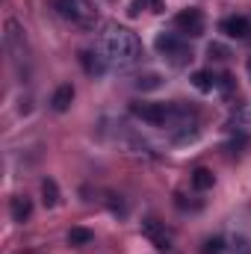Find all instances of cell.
<instances>
[{
	"instance_id": "obj_14",
	"label": "cell",
	"mask_w": 251,
	"mask_h": 254,
	"mask_svg": "<svg viewBox=\"0 0 251 254\" xmlns=\"http://www.w3.org/2000/svg\"><path fill=\"white\" fill-rule=\"evenodd\" d=\"M92 240H95V234H92L89 228H71V231H68V246H74V249L89 246Z\"/></svg>"
},
{
	"instance_id": "obj_11",
	"label": "cell",
	"mask_w": 251,
	"mask_h": 254,
	"mask_svg": "<svg viewBox=\"0 0 251 254\" xmlns=\"http://www.w3.org/2000/svg\"><path fill=\"white\" fill-rule=\"evenodd\" d=\"M9 213H12V219H15V222H27V219H30V213H33V201H30L27 195H15V198H12V204H9Z\"/></svg>"
},
{
	"instance_id": "obj_8",
	"label": "cell",
	"mask_w": 251,
	"mask_h": 254,
	"mask_svg": "<svg viewBox=\"0 0 251 254\" xmlns=\"http://www.w3.org/2000/svg\"><path fill=\"white\" fill-rule=\"evenodd\" d=\"M219 30H222L228 39H240V42L251 39V21L249 18H243V15H231V18H225V21L219 24Z\"/></svg>"
},
{
	"instance_id": "obj_3",
	"label": "cell",
	"mask_w": 251,
	"mask_h": 254,
	"mask_svg": "<svg viewBox=\"0 0 251 254\" xmlns=\"http://www.w3.org/2000/svg\"><path fill=\"white\" fill-rule=\"evenodd\" d=\"M130 113L151 127H169L172 104H130Z\"/></svg>"
},
{
	"instance_id": "obj_16",
	"label": "cell",
	"mask_w": 251,
	"mask_h": 254,
	"mask_svg": "<svg viewBox=\"0 0 251 254\" xmlns=\"http://www.w3.org/2000/svg\"><path fill=\"white\" fill-rule=\"evenodd\" d=\"M225 240L222 237H210V240H204V246H201V254H225Z\"/></svg>"
},
{
	"instance_id": "obj_6",
	"label": "cell",
	"mask_w": 251,
	"mask_h": 254,
	"mask_svg": "<svg viewBox=\"0 0 251 254\" xmlns=\"http://www.w3.org/2000/svg\"><path fill=\"white\" fill-rule=\"evenodd\" d=\"M3 45H6V54L12 57V63H24L27 57V42H24V30L18 27V21H9L6 24V33H3Z\"/></svg>"
},
{
	"instance_id": "obj_19",
	"label": "cell",
	"mask_w": 251,
	"mask_h": 254,
	"mask_svg": "<svg viewBox=\"0 0 251 254\" xmlns=\"http://www.w3.org/2000/svg\"><path fill=\"white\" fill-rule=\"evenodd\" d=\"M207 54H210L213 60H228V51H225L222 45H210V48H207Z\"/></svg>"
},
{
	"instance_id": "obj_13",
	"label": "cell",
	"mask_w": 251,
	"mask_h": 254,
	"mask_svg": "<svg viewBox=\"0 0 251 254\" xmlns=\"http://www.w3.org/2000/svg\"><path fill=\"white\" fill-rule=\"evenodd\" d=\"M213 184H216V175H213L210 169H204V166H201V169H195V172H192V187H195L198 192L213 190Z\"/></svg>"
},
{
	"instance_id": "obj_4",
	"label": "cell",
	"mask_w": 251,
	"mask_h": 254,
	"mask_svg": "<svg viewBox=\"0 0 251 254\" xmlns=\"http://www.w3.org/2000/svg\"><path fill=\"white\" fill-rule=\"evenodd\" d=\"M54 6H57V12L63 15L65 21H71V24L89 27L95 21V9L86 0H54Z\"/></svg>"
},
{
	"instance_id": "obj_20",
	"label": "cell",
	"mask_w": 251,
	"mask_h": 254,
	"mask_svg": "<svg viewBox=\"0 0 251 254\" xmlns=\"http://www.w3.org/2000/svg\"><path fill=\"white\" fill-rule=\"evenodd\" d=\"M151 3H154V9H160V0H151Z\"/></svg>"
},
{
	"instance_id": "obj_15",
	"label": "cell",
	"mask_w": 251,
	"mask_h": 254,
	"mask_svg": "<svg viewBox=\"0 0 251 254\" xmlns=\"http://www.w3.org/2000/svg\"><path fill=\"white\" fill-rule=\"evenodd\" d=\"M42 195H45V207H57L60 204V190H57V181L54 178H45L42 181Z\"/></svg>"
},
{
	"instance_id": "obj_2",
	"label": "cell",
	"mask_w": 251,
	"mask_h": 254,
	"mask_svg": "<svg viewBox=\"0 0 251 254\" xmlns=\"http://www.w3.org/2000/svg\"><path fill=\"white\" fill-rule=\"evenodd\" d=\"M154 48L172 68H184V65L192 63V48L187 45V39L181 33H160Z\"/></svg>"
},
{
	"instance_id": "obj_9",
	"label": "cell",
	"mask_w": 251,
	"mask_h": 254,
	"mask_svg": "<svg viewBox=\"0 0 251 254\" xmlns=\"http://www.w3.org/2000/svg\"><path fill=\"white\" fill-rule=\"evenodd\" d=\"M80 65H83V71H86L89 77H104V71H107V57L92 54V51H80Z\"/></svg>"
},
{
	"instance_id": "obj_21",
	"label": "cell",
	"mask_w": 251,
	"mask_h": 254,
	"mask_svg": "<svg viewBox=\"0 0 251 254\" xmlns=\"http://www.w3.org/2000/svg\"><path fill=\"white\" fill-rule=\"evenodd\" d=\"M246 68H249V77H251V60H249V65H246Z\"/></svg>"
},
{
	"instance_id": "obj_17",
	"label": "cell",
	"mask_w": 251,
	"mask_h": 254,
	"mask_svg": "<svg viewBox=\"0 0 251 254\" xmlns=\"http://www.w3.org/2000/svg\"><path fill=\"white\" fill-rule=\"evenodd\" d=\"M136 89H142V92H148V89H160V74H142V77L136 80Z\"/></svg>"
},
{
	"instance_id": "obj_18",
	"label": "cell",
	"mask_w": 251,
	"mask_h": 254,
	"mask_svg": "<svg viewBox=\"0 0 251 254\" xmlns=\"http://www.w3.org/2000/svg\"><path fill=\"white\" fill-rule=\"evenodd\" d=\"M225 254H251V246H249V240H243V237H237L228 249H225Z\"/></svg>"
},
{
	"instance_id": "obj_12",
	"label": "cell",
	"mask_w": 251,
	"mask_h": 254,
	"mask_svg": "<svg viewBox=\"0 0 251 254\" xmlns=\"http://www.w3.org/2000/svg\"><path fill=\"white\" fill-rule=\"evenodd\" d=\"M192 86H195L198 92H213V89L219 86V80H216L213 71H195V74H192Z\"/></svg>"
},
{
	"instance_id": "obj_7",
	"label": "cell",
	"mask_w": 251,
	"mask_h": 254,
	"mask_svg": "<svg viewBox=\"0 0 251 254\" xmlns=\"http://www.w3.org/2000/svg\"><path fill=\"white\" fill-rule=\"evenodd\" d=\"M142 234H145L157 249H172V231H169L163 222H157V219H145V222H142Z\"/></svg>"
},
{
	"instance_id": "obj_10",
	"label": "cell",
	"mask_w": 251,
	"mask_h": 254,
	"mask_svg": "<svg viewBox=\"0 0 251 254\" xmlns=\"http://www.w3.org/2000/svg\"><path fill=\"white\" fill-rule=\"evenodd\" d=\"M71 104H74V86H71V83L57 86V92L51 95V107H54L57 113H65V110H71Z\"/></svg>"
},
{
	"instance_id": "obj_1",
	"label": "cell",
	"mask_w": 251,
	"mask_h": 254,
	"mask_svg": "<svg viewBox=\"0 0 251 254\" xmlns=\"http://www.w3.org/2000/svg\"><path fill=\"white\" fill-rule=\"evenodd\" d=\"M101 48L107 63L119 65V68H130L142 60V42L136 39V33H130L127 27L119 24H107L101 33Z\"/></svg>"
},
{
	"instance_id": "obj_5",
	"label": "cell",
	"mask_w": 251,
	"mask_h": 254,
	"mask_svg": "<svg viewBox=\"0 0 251 254\" xmlns=\"http://www.w3.org/2000/svg\"><path fill=\"white\" fill-rule=\"evenodd\" d=\"M175 30L184 39H198L204 33V12L201 9H184L175 15Z\"/></svg>"
}]
</instances>
